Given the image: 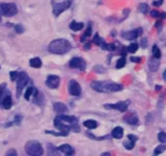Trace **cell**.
<instances>
[{"mask_svg":"<svg viewBox=\"0 0 166 156\" xmlns=\"http://www.w3.org/2000/svg\"><path fill=\"white\" fill-rule=\"evenodd\" d=\"M159 67H160V60H159V58H156L155 56H152L151 58H149V70L153 72H156L159 69Z\"/></svg>","mask_w":166,"mask_h":156,"instance_id":"4fadbf2b","label":"cell"},{"mask_svg":"<svg viewBox=\"0 0 166 156\" xmlns=\"http://www.w3.org/2000/svg\"><path fill=\"white\" fill-rule=\"evenodd\" d=\"M163 79L165 80V82H166V70L164 71V73H163Z\"/></svg>","mask_w":166,"mask_h":156,"instance_id":"7dc6e473","label":"cell"},{"mask_svg":"<svg viewBox=\"0 0 166 156\" xmlns=\"http://www.w3.org/2000/svg\"><path fill=\"white\" fill-rule=\"evenodd\" d=\"M159 18H160V19H166V14H165V13H160Z\"/></svg>","mask_w":166,"mask_h":156,"instance_id":"f6af8a7d","label":"cell"},{"mask_svg":"<svg viewBox=\"0 0 166 156\" xmlns=\"http://www.w3.org/2000/svg\"><path fill=\"white\" fill-rule=\"evenodd\" d=\"M69 94L71 96L78 97L81 94V87L76 80H71L69 82Z\"/></svg>","mask_w":166,"mask_h":156,"instance_id":"9c48e42d","label":"cell"},{"mask_svg":"<svg viewBox=\"0 0 166 156\" xmlns=\"http://www.w3.org/2000/svg\"><path fill=\"white\" fill-rule=\"evenodd\" d=\"M25 152L30 156H41L44 154V149L37 141H29L25 145Z\"/></svg>","mask_w":166,"mask_h":156,"instance_id":"277c9868","label":"cell"},{"mask_svg":"<svg viewBox=\"0 0 166 156\" xmlns=\"http://www.w3.org/2000/svg\"><path fill=\"white\" fill-rule=\"evenodd\" d=\"M58 150L60 152H62V153L66 154V155H73L75 153V149L73 148L72 146H70L68 144L61 145L60 147H58Z\"/></svg>","mask_w":166,"mask_h":156,"instance_id":"5bb4252c","label":"cell"},{"mask_svg":"<svg viewBox=\"0 0 166 156\" xmlns=\"http://www.w3.org/2000/svg\"><path fill=\"white\" fill-rule=\"evenodd\" d=\"M124 65H126V58L123 56V57H120V58L117 59V62H116V69H122L124 67Z\"/></svg>","mask_w":166,"mask_h":156,"instance_id":"f546056e","label":"cell"},{"mask_svg":"<svg viewBox=\"0 0 166 156\" xmlns=\"http://www.w3.org/2000/svg\"><path fill=\"white\" fill-rule=\"evenodd\" d=\"M142 33H143V29L141 27H138V28H136V29L127 31V33H123L122 36L124 39H126V40H135L136 38L141 36Z\"/></svg>","mask_w":166,"mask_h":156,"instance_id":"8fae6325","label":"cell"},{"mask_svg":"<svg viewBox=\"0 0 166 156\" xmlns=\"http://www.w3.org/2000/svg\"><path fill=\"white\" fill-rule=\"evenodd\" d=\"M111 135H112V138L116 139L122 138L124 135V129L122 127H115V128L112 130V132H111Z\"/></svg>","mask_w":166,"mask_h":156,"instance_id":"ac0fdd59","label":"cell"},{"mask_svg":"<svg viewBox=\"0 0 166 156\" xmlns=\"http://www.w3.org/2000/svg\"><path fill=\"white\" fill-rule=\"evenodd\" d=\"M37 88H34L32 87H30V88H28L26 92H25V95H24V97H25V99L26 100H30V97L31 96H33V97H36L37 95Z\"/></svg>","mask_w":166,"mask_h":156,"instance_id":"d6986e66","label":"cell"},{"mask_svg":"<svg viewBox=\"0 0 166 156\" xmlns=\"http://www.w3.org/2000/svg\"><path fill=\"white\" fill-rule=\"evenodd\" d=\"M158 139L160 143H166V132H160L158 134Z\"/></svg>","mask_w":166,"mask_h":156,"instance_id":"d6a6232c","label":"cell"},{"mask_svg":"<svg viewBox=\"0 0 166 156\" xmlns=\"http://www.w3.org/2000/svg\"><path fill=\"white\" fill-rule=\"evenodd\" d=\"M19 74H20V73H18L17 71H12V72L9 73V75H11V80L12 81H16V80H17L18 77H19Z\"/></svg>","mask_w":166,"mask_h":156,"instance_id":"836d02e7","label":"cell"},{"mask_svg":"<svg viewBox=\"0 0 166 156\" xmlns=\"http://www.w3.org/2000/svg\"><path fill=\"white\" fill-rule=\"evenodd\" d=\"M156 27L158 28V30H161L162 29V22L158 21L157 23H156Z\"/></svg>","mask_w":166,"mask_h":156,"instance_id":"ee69618b","label":"cell"},{"mask_svg":"<svg viewBox=\"0 0 166 156\" xmlns=\"http://www.w3.org/2000/svg\"><path fill=\"white\" fill-rule=\"evenodd\" d=\"M0 15H1V14H0ZM0 21H1V19H0Z\"/></svg>","mask_w":166,"mask_h":156,"instance_id":"f907efd6","label":"cell"},{"mask_svg":"<svg viewBox=\"0 0 166 156\" xmlns=\"http://www.w3.org/2000/svg\"><path fill=\"white\" fill-rule=\"evenodd\" d=\"M72 3H73V0H65V1L55 3V4L53 5V14H54V16L58 17L60 14H62L65 11H66L68 8H71Z\"/></svg>","mask_w":166,"mask_h":156,"instance_id":"52a82bcc","label":"cell"},{"mask_svg":"<svg viewBox=\"0 0 166 156\" xmlns=\"http://www.w3.org/2000/svg\"><path fill=\"white\" fill-rule=\"evenodd\" d=\"M138 11L141 13V14H146L149 9V5L146 4V3H141V4H139L138 6Z\"/></svg>","mask_w":166,"mask_h":156,"instance_id":"4316f807","label":"cell"},{"mask_svg":"<svg viewBox=\"0 0 166 156\" xmlns=\"http://www.w3.org/2000/svg\"><path fill=\"white\" fill-rule=\"evenodd\" d=\"M151 15H152V17H154V18H159V16H160V13H159L158 11H152L151 12Z\"/></svg>","mask_w":166,"mask_h":156,"instance_id":"ab89813d","label":"cell"},{"mask_svg":"<svg viewBox=\"0 0 166 156\" xmlns=\"http://www.w3.org/2000/svg\"><path fill=\"white\" fill-rule=\"evenodd\" d=\"M164 151H166V145H165V143H162V144H160L158 146L157 148L155 149V151H154V154L155 155H159V154H162Z\"/></svg>","mask_w":166,"mask_h":156,"instance_id":"cb8c5ba5","label":"cell"},{"mask_svg":"<svg viewBox=\"0 0 166 156\" xmlns=\"http://www.w3.org/2000/svg\"><path fill=\"white\" fill-rule=\"evenodd\" d=\"M94 70L98 73H106V70H105L104 67H102V66H95V68Z\"/></svg>","mask_w":166,"mask_h":156,"instance_id":"d590c367","label":"cell"},{"mask_svg":"<svg viewBox=\"0 0 166 156\" xmlns=\"http://www.w3.org/2000/svg\"><path fill=\"white\" fill-rule=\"evenodd\" d=\"M130 60L132 63H139L140 62H141V57H137V56H132L130 58Z\"/></svg>","mask_w":166,"mask_h":156,"instance_id":"8d00e7d4","label":"cell"},{"mask_svg":"<svg viewBox=\"0 0 166 156\" xmlns=\"http://www.w3.org/2000/svg\"><path fill=\"white\" fill-rule=\"evenodd\" d=\"M59 83H60L59 76H57V75H49L47 77L46 84H47L48 88H57L59 87Z\"/></svg>","mask_w":166,"mask_h":156,"instance_id":"7c38bea8","label":"cell"},{"mask_svg":"<svg viewBox=\"0 0 166 156\" xmlns=\"http://www.w3.org/2000/svg\"><path fill=\"white\" fill-rule=\"evenodd\" d=\"M159 90H161V85H157L156 87V91H159Z\"/></svg>","mask_w":166,"mask_h":156,"instance_id":"c3c4849f","label":"cell"},{"mask_svg":"<svg viewBox=\"0 0 166 156\" xmlns=\"http://www.w3.org/2000/svg\"><path fill=\"white\" fill-rule=\"evenodd\" d=\"M138 47H139V45L137 43H132L127 48L128 49V52H129V53H135L137 50H138Z\"/></svg>","mask_w":166,"mask_h":156,"instance_id":"484cf974","label":"cell"},{"mask_svg":"<svg viewBox=\"0 0 166 156\" xmlns=\"http://www.w3.org/2000/svg\"><path fill=\"white\" fill-rule=\"evenodd\" d=\"M29 65L30 67H32V68H41L42 67V60L41 58H39V57H33V58H31L29 60Z\"/></svg>","mask_w":166,"mask_h":156,"instance_id":"7402d4cb","label":"cell"},{"mask_svg":"<svg viewBox=\"0 0 166 156\" xmlns=\"http://www.w3.org/2000/svg\"><path fill=\"white\" fill-rule=\"evenodd\" d=\"M6 155H18V153L16 152L15 150H9V151H7V153H6Z\"/></svg>","mask_w":166,"mask_h":156,"instance_id":"7bdbcfd3","label":"cell"},{"mask_svg":"<svg viewBox=\"0 0 166 156\" xmlns=\"http://www.w3.org/2000/svg\"><path fill=\"white\" fill-rule=\"evenodd\" d=\"M11 94V93H9ZM7 94L6 96L3 98V100H2V106L3 108H5V109H9V108L12 107V97H11V95Z\"/></svg>","mask_w":166,"mask_h":156,"instance_id":"2e32d148","label":"cell"},{"mask_svg":"<svg viewBox=\"0 0 166 156\" xmlns=\"http://www.w3.org/2000/svg\"><path fill=\"white\" fill-rule=\"evenodd\" d=\"M16 81H17V87H16V90H17V97H20L23 88H25V85L28 83V81H29V77H28L27 73L20 72L19 77Z\"/></svg>","mask_w":166,"mask_h":156,"instance_id":"8992f818","label":"cell"},{"mask_svg":"<svg viewBox=\"0 0 166 156\" xmlns=\"http://www.w3.org/2000/svg\"><path fill=\"white\" fill-rule=\"evenodd\" d=\"M134 146H135V142L131 141V139H129V141H126L124 143V147L127 149V150H132V149L134 148Z\"/></svg>","mask_w":166,"mask_h":156,"instance_id":"83f0119b","label":"cell"},{"mask_svg":"<svg viewBox=\"0 0 166 156\" xmlns=\"http://www.w3.org/2000/svg\"><path fill=\"white\" fill-rule=\"evenodd\" d=\"M84 48L85 49H89V48H90V43H86V45L84 46Z\"/></svg>","mask_w":166,"mask_h":156,"instance_id":"bcb514c9","label":"cell"},{"mask_svg":"<svg viewBox=\"0 0 166 156\" xmlns=\"http://www.w3.org/2000/svg\"><path fill=\"white\" fill-rule=\"evenodd\" d=\"M16 31H17L18 33H22L24 31V28H23V26H22L21 24H19V25H17V26H16Z\"/></svg>","mask_w":166,"mask_h":156,"instance_id":"74e56055","label":"cell"},{"mask_svg":"<svg viewBox=\"0 0 166 156\" xmlns=\"http://www.w3.org/2000/svg\"><path fill=\"white\" fill-rule=\"evenodd\" d=\"M153 4H154L155 6H161L162 4H163V0H156Z\"/></svg>","mask_w":166,"mask_h":156,"instance_id":"b9f144b4","label":"cell"},{"mask_svg":"<svg viewBox=\"0 0 166 156\" xmlns=\"http://www.w3.org/2000/svg\"><path fill=\"white\" fill-rule=\"evenodd\" d=\"M124 121H126L128 124H130V125H136V124H138L139 119L135 113H131L130 116L124 118Z\"/></svg>","mask_w":166,"mask_h":156,"instance_id":"e0dca14e","label":"cell"},{"mask_svg":"<svg viewBox=\"0 0 166 156\" xmlns=\"http://www.w3.org/2000/svg\"><path fill=\"white\" fill-rule=\"evenodd\" d=\"M83 27H84V24L81 23V22L73 21L72 23L70 24V28H71L73 31H79V30H81Z\"/></svg>","mask_w":166,"mask_h":156,"instance_id":"ffe728a7","label":"cell"},{"mask_svg":"<svg viewBox=\"0 0 166 156\" xmlns=\"http://www.w3.org/2000/svg\"><path fill=\"white\" fill-rule=\"evenodd\" d=\"M110 155V153H102V156H108Z\"/></svg>","mask_w":166,"mask_h":156,"instance_id":"681fc988","label":"cell"},{"mask_svg":"<svg viewBox=\"0 0 166 156\" xmlns=\"http://www.w3.org/2000/svg\"><path fill=\"white\" fill-rule=\"evenodd\" d=\"M128 106H129V102L128 101H120L115 104H105L104 107L107 109H114V110H119L120 113H124L128 110Z\"/></svg>","mask_w":166,"mask_h":156,"instance_id":"ba28073f","label":"cell"},{"mask_svg":"<svg viewBox=\"0 0 166 156\" xmlns=\"http://www.w3.org/2000/svg\"><path fill=\"white\" fill-rule=\"evenodd\" d=\"M54 126L60 131L69 133L70 130H74V131H79L78 128V119L73 116H65V114H60L56 117L54 120Z\"/></svg>","mask_w":166,"mask_h":156,"instance_id":"6da1fadb","label":"cell"},{"mask_svg":"<svg viewBox=\"0 0 166 156\" xmlns=\"http://www.w3.org/2000/svg\"><path fill=\"white\" fill-rule=\"evenodd\" d=\"M71 48H72L71 43L66 39L54 40L48 46L49 52L53 54H66L71 50Z\"/></svg>","mask_w":166,"mask_h":156,"instance_id":"3957f363","label":"cell"},{"mask_svg":"<svg viewBox=\"0 0 166 156\" xmlns=\"http://www.w3.org/2000/svg\"><path fill=\"white\" fill-rule=\"evenodd\" d=\"M70 67L73 69H79L83 71L86 68V63L81 57H74V58L70 60Z\"/></svg>","mask_w":166,"mask_h":156,"instance_id":"30bf717a","label":"cell"},{"mask_svg":"<svg viewBox=\"0 0 166 156\" xmlns=\"http://www.w3.org/2000/svg\"><path fill=\"white\" fill-rule=\"evenodd\" d=\"M46 133H49V134H53V135H56V136H68V133H65L62 131L55 132V131H49V130H47Z\"/></svg>","mask_w":166,"mask_h":156,"instance_id":"1f68e13d","label":"cell"},{"mask_svg":"<svg viewBox=\"0 0 166 156\" xmlns=\"http://www.w3.org/2000/svg\"><path fill=\"white\" fill-rule=\"evenodd\" d=\"M18 13V8L15 3H1L0 14L4 17H12Z\"/></svg>","mask_w":166,"mask_h":156,"instance_id":"5b68a950","label":"cell"},{"mask_svg":"<svg viewBox=\"0 0 166 156\" xmlns=\"http://www.w3.org/2000/svg\"><path fill=\"white\" fill-rule=\"evenodd\" d=\"M83 125L88 129H95L98 127V122L97 121H94V120H87V121H84V122H83Z\"/></svg>","mask_w":166,"mask_h":156,"instance_id":"44dd1931","label":"cell"},{"mask_svg":"<svg viewBox=\"0 0 166 156\" xmlns=\"http://www.w3.org/2000/svg\"><path fill=\"white\" fill-rule=\"evenodd\" d=\"M153 56H155L156 58H159V59H160V57H161V50L159 49L157 46L153 47Z\"/></svg>","mask_w":166,"mask_h":156,"instance_id":"4dcf8cb0","label":"cell"},{"mask_svg":"<svg viewBox=\"0 0 166 156\" xmlns=\"http://www.w3.org/2000/svg\"><path fill=\"white\" fill-rule=\"evenodd\" d=\"M53 108H54V110H55L56 113H65L68 111V107H66V105L61 103V102L54 103Z\"/></svg>","mask_w":166,"mask_h":156,"instance_id":"9a60e30c","label":"cell"},{"mask_svg":"<svg viewBox=\"0 0 166 156\" xmlns=\"http://www.w3.org/2000/svg\"><path fill=\"white\" fill-rule=\"evenodd\" d=\"M116 44H106V47H105V49L109 50V51H114V50L116 49Z\"/></svg>","mask_w":166,"mask_h":156,"instance_id":"e575fe53","label":"cell"},{"mask_svg":"<svg viewBox=\"0 0 166 156\" xmlns=\"http://www.w3.org/2000/svg\"><path fill=\"white\" fill-rule=\"evenodd\" d=\"M90 36H91V26L90 25H88L87 29L85 30V33H83V36L81 38V42H84V40L86 39V38H89Z\"/></svg>","mask_w":166,"mask_h":156,"instance_id":"f1b7e54d","label":"cell"},{"mask_svg":"<svg viewBox=\"0 0 166 156\" xmlns=\"http://www.w3.org/2000/svg\"><path fill=\"white\" fill-rule=\"evenodd\" d=\"M141 47L142 48H146V47H148V40H146L145 38H143L141 40Z\"/></svg>","mask_w":166,"mask_h":156,"instance_id":"f35d334b","label":"cell"},{"mask_svg":"<svg viewBox=\"0 0 166 156\" xmlns=\"http://www.w3.org/2000/svg\"><path fill=\"white\" fill-rule=\"evenodd\" d=\"M128 138L131 139V141H133V142H135V143H136L137 139H138V138H137L136 135H133V134H129V135H128Z\"/></svg>","mask_w":166,"mask_h":156,"instance_id":"60d3db41","label":"cell"},{"mask_svg":"<svg viewBox=\"0 0 166 156\" xmlns=\"http://www.w3.org/2000/svg\"><path fill=\"white\" fill-rule=\"evenodd\" d=\"M90 87L92 90L99 93H113V92H120L124 88L123 84L111 81H92Z\"/></svg>","mask_w":166,"mask_h":156,"instance_id":"7a4b0ae2","label":"cell"},{"mask_svg":"<svg viewBox=\"0 0 166 156\" xmlns=\"http://www.w3.org/2000/svg\"><path fill=\"white\" fill-rule=\"evenodd\" d=\"M92 42H94L95 44H97V45H99V46H102L104 44V40L102 39L98 33H95L94 36V40H92Z\"/></svg>","mask_w":166,"mask_h":156,"instance_id":"d4e9b609","label":"cell"},{"mask_svg":"<svg viewBox=\"0 0 166 156\" xmlns=\"http://www.w3.org/2000/svg\"><path fill=\"white\" fill-rule=\"evenodd\" d=\"M7 94H9V91L6 90V84L2 83L1 85H0V103L2 102L3 98H4Z\"/></svg>","mask_w":166,"mask_h":156,"instance_id":"603a6c76","label":"cell"}]
</instances>
